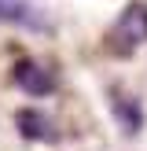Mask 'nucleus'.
Wrapping results in <instances>:
<instances>
[{
    "mask_svg": "<svg viewBox=\"0 0 147 151\" xmlns=\"http://www.w3.org/2000/svg\"><path fill=\"white\" fill-rule=\"evenodd\" d=\"M110 44H114L121 55H129V52H136L140 44H147V4L132 0V4L118 15L114 29H110Z\"/></svg>",
    "mask_w": 147,
    "mask_h": 151,
    "instance_id": "nucleus-1",
    "label": "nucleus"
},
{
    "mask_svg": "<svg viewBox=\"0 0 147 151\" xmlns=\"http://www.w3.org/2000/svg\"><path fill=\"white\" fill-rule=\"evenodd\" d=\"M11 81L26 96H51V92H55V78H51V70L44 63H37V59H15Z\"/></svg>",
    "mask_w": 147,
    "mask_h": 151,
    "instance_id": "nucleus-2",
    "label": "nucleus"
},
{
    "mask_svg": "<svg viewBox=\"0 0 147 151\" xmlns=\"http://www.w3.org/2000/svg\"><path fill=\"white\" fill-rule=\"evenodd\" d=\"M0 22H11L22 29H48V15L33 4V0H0Z\"/></svg>",
    "mask_w": 147,
    "mask_h": 151,
    "instance_id": "nucleus-3",
    "label": "nucleus"
},
{
    "mask_svg": "<svg viewBox=\"0 0 147 151\" xmlns=\"http://www.w3.org/2000/svg\"><path fill=\"white\" fill-rule=\"evenodd\" d=\"M15 129H19L26 140H33V144H44V140L51 144V140H59L55 122L44 118L41 111H19V114H15Z\"/></svg>",
    "mask_w": 147,
    "mask_h": 151,
    "instance_id": "nucleus-4",
    "label": "nucleus"
},
{
    "mask_svg": "<svg viewBox=\"0 0 147 151\" xmlns=\"http://www.w3.org/2000/svg\"><path fill=\"white\" fill-rule=\"evenodd\" d=\"M110 111H114V122L121 125L125 137H132V133L143 129V107H140V100H132V96L125 92H110Z\"/></svg>",
    "mask_w": 147,
    "mask_h": 151,
    "instance_id": "nucleus-5",
    "label": "nucleus"
}]
</instances>
